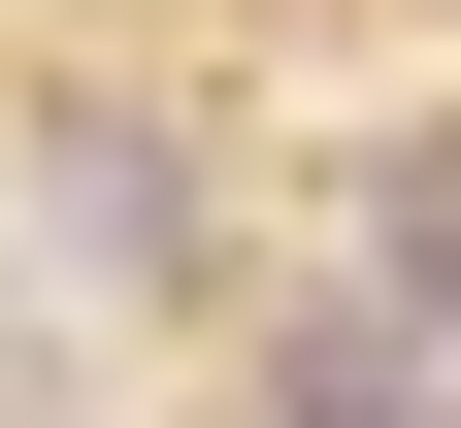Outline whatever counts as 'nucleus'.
I'll return each mask as SVG.
<instances>
[{
  "label": "nucleus",
  "instance_id": "nucleus-1",
  "mask_svg": "<svg viewBox=\"0 0 461 428\" xmlns=\"http://www.w3.org/2000/svg\"><path fill=\"white\" fill-rule=\"evenodd\" d=\"M363 296L461 362V132H395V165H363Z\"/></svg>",
  "mask_w": 461,
  "mask_h": 428
}]
</instances>
